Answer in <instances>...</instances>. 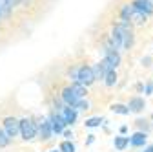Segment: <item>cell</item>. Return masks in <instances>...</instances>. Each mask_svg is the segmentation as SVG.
I'll return each instance as SVG.
<instances>
[{
    "label": "cell",
    "instance_id": "d6986e66",
    "mask_svg": "<svg viewBox=\"0 0 153 152\" xmlns=\"http://www.w3.org/2000/svg\"><path fill=\"white\" fill-rule=\"evenodd\" d=\"M60 152H75V147L71 141H62L60 143Z\"/></svg>",
    "mask_w": 153,
    "mask_h": 152
},
{
    "label": "cell",
    "instance_id": "8fae6325",
    "mask_svg": "<svg viewBox=\"0 0 153 152\" xmlns=\"http://www.w3.org/2000/svg\"><path fill=\"white\" fill-rule=\"evenodd\" d=\"M51 121H42L40 125H38V134H40V138L42 139H49V136H51Z\"/></svg>",
    "mask_w": 153,
    "mask_h": 152
},
{
    "label": "cell",
    "instance_id": "d4e9b609",
    "mask_svg": "<svg viewBox=\"0 0 153 152\" xmlns=\"http://www.w3.org/2000/svg\"><path fill=\"white\" fill-rule=\"evenodd\" d=\"M146 93H148V96L153 93V84H146Z\"/></svg>",
    "mask_w": 153,
    "mask_h": 152
},
{
    "label": "cell",
    "instance_id": "5bb4252c",
    "mask_svg": "<svg viewBox=\"0 0 153 152\" xmlns=\"http://www.w3.org/2000/svg\"><path fill=\"white\" fill-rule=\"evenodd\" d=\"M71 90H73V93H75L79 99H84V97H86V86H84V84L75 83V84L71 86Z\"/></svg>",
    "mask_w": 153,
    "mask_h": 152
},
{
    "label": "cell",
    "instance_id": "7a4b0ae2",
    "mask_svg": "<svg viewBox=\"0 0 153 152\" xmlns=\"http://www.w3.org/2000/svg\"><path fill=\"white\" fill-rule=\"evenodd\" d=\"M20 134L24 139H33L36 136V126L31 119H22L20 121Z\"/></svg>",
    "mask_w": 153,
    "mask_h": 152
},
{
    "label": "cell",
    "instance_id": "ba28073f",
    "mask_svg": "<svg viewBox=\"0 0 153 152\" xmlns=\"http://www.w3.org/2000/svg\"><path fill=\"white\" fill-rule=\"evenodd\" d=\"M106 59L109 61V64H111L113 68H117V66L120 64V55H119L117 50H113V48H108V50H106Z\"/></svg>",
    "mask_w": 153,
    "mask_h": 152
},
{
    "label": "cell",
    "instance_id": "44dd1931",
    "mask_svg": "<svg viewBox=\"0 0 153 152\" xmlns=\"http://www.w3.org/2000/svg\"><path fill=\"white\" fill-rule=\"evenodd\" d=\"M100 123H102V119H100V117H91V119H88V121H86V126L93 128V126H99Z\"/></svg>",
    "mask_w": 153,
    "mask_h": 152
},
{
    "label": "cell",
    "instance_id": "83f0119b",
    "mask_svg": "<svg viewBox=\"0 0 153 152\" xmlns=\"http://www.w3.org/2000/svg\"><path fill=\"white\" fill-rule=\"evenodd\" d=\"M144 2H146V4H148V6H149L151 9H153V0H144Z\"/></svg>",
    "mask_w": 153,
    "mask_h": 152
},
{
    "label": "cell",
    "instance_id": "2e32d148",
    "mask_svg": "<svg viewBox=\"0 0 153 152\" xmlns=\"http://www.w3.org/2000/svg\"><path fill=\"white\" fill-rule=\"evenodd\" d=\"M104 79H106V84H108V86H113L115 83H117V73H115V70H109V71L104 75Z\"/></svg>",
    "mask_w": 153,
    "mask_h": 152
},
{
    "label": "cell",
    "instance_id": "f546056e",
    "mask_svg": "<svg viewBox=\"0 0 153 152\" xmlns=\"http://www.w3.org/2000/svg\"><path fill=\"white\" fill-rule=\"evenodd\" d=\"M144 152H153V147H148V148H146Z\"/></svg>",
    "mask_w": 153,
    "mask_h": 152
},
{
    "label": "cell",
    "instance_id": "9c48e42d",
    "mask_svg": "<svg viewBox=\"0 0 153 152\" xmlns=\"http://www.w3.org/2000/svg\"><path fill=\"white\" fill-rule=\"evenodd\" d=\"M144 106H146V103H144V99L142 97H133V99H129V105H128V108H129V112H142L144 110Z\"/></svg>",
    "mask_w": 153,
    "mask_h": 152
},
{
    "label": "cell",
    "instance_id": "3957f363",
    "mask_svg": "<svg viewBox=\"0 0 153 152\" xmlns=\"http://www.w3.org/2000/svg\"><path fill=\"white\" fill-rule=\"evenodd\" d=\"M4 130L9 138H15L20 132V121H16L15 117H6L4 119Z\"/></svg>",
    "mask_w": 153,
    "mask_h": 152
},
{
    "label": "cell",
    "instance_id": "6da1fadb",
    "mask_svg": "<svg viewBox=\"0 0 153 152\" xmlns=\"http://www.w3.org/2000/svg\"><path fill=\"white\" fill-rule=\"evenodd\" d=\"M95 81V73H93V68H89V66H82V68H79V77H76V83H80V84H84V86H89V84H93Z\"/></svg>",
    "mask_w": 153,
    "mask_h": 152
},
{
    "label": "cell",
    "instance_id": "7c38bea8",
    "mask_svg": "<svg viewBox=\"0 0 153 152\" xmlns=\"http://www.w3.org/2000/svg\"><path fill=\"white\" fill-rule=\"evenodd\" d=\"M146 139H148L146 132H137V134H133V136L129 138V143H131L133 147H142V145L146 143Z\"/></svg>",
    "mask_w": 153,
    "mask_h": 152
},
{
    "label": "cell",
    "instance_id": "603a6c76",
    "mask_svg": "<svg viewBox=\"0 0 153 152\" xmlns=\"http://www.w3.org/2000/svg\"><path fill=\"white\" fill-rule=\"evenodd\" d=\"M75 108H80V110H88V108H89V103H88V101H84V99H80V101H79V105H76Z\"/></svg>",
    "mask_w": 153,
    "mask_h": 152
},
{
    "label": "cell",
    "instance_id": "5b68a950",
    "mask_svg": "<svg viewBox=\"0 0 153 152\" xmlns=\"http://www.w3.org/2000/svg\"><path fill=\"white\" fill-rule=\"evenodd\" d=\"M49 121H51V130L55 132V134H62L64 126H66V121H64V117L60 116V114H53Z\"/></svg>",
    "mask_w": 153,
    "mask_h": 152
},
{
    "label": "cell",
    "instance_id": "f1b7e54d",
    "mask_svg": "<svg viewBox=\"0 0 153 152\" xmlns=\"http://www.w3.org/2000/svg\"><path fill=\"white\" fill-rule=\"evenodd\" d=\"M93 139H95V136H89V138H88V145H91V143H93Z\"/></svg>",
    "mask_w": 153,
    "mask_h": 152
},
{
    "label": "cell",
    "instance_id": "30bf717a",
    "mask_svg": "<svg viewBox=\"0 0 153 152\" xmlns=\"http://www.w3.org/2000/svg\"><path fill=\"white\" fill-rule=\"evenodd\" d=\"M146 17H148V15H144L142 11H137L135 8H133V11H131V15H129V22L137 24V26H142V24L146 22Z\"/></svg>",
    "mask_w": 153,
    "mask_h": 152
},
{
    "label": "cell",
    "instance_id": "7402d4cb",
    "mask_svg": "<svg viewBox=\"0 0 153 152\" xmlns=\"http://www.w3.org/2000/svg\"><path fill=\"white\" fill-rule=\"evenodd\" d=\"M135 125H137L139 128H144V130H148V128H149L148 121H144V119H137V121H135Z\"/></svg>",
    "mask_w": 153,
    "mask_h": 152
},
{
    "label": "cell",
    "instance_id": "4dcf8cb0",
    "mask_svg": "<svg viewBox=\"0 0 153 152\" xmlns=\"http://www.w3.org/2000/svg\"><path fill=\"white\" fill-rule=\"evenodd\" d=\"M51 152H60V150H51Z\"/></svg>",
    "mask_w": 153,
    "mask_h": 152
},
{
    "label": "cell",
    "instance_id": "ffe728a7",
    "mask_svg": "<svg viewBox=\"0 0 153 152\" xmlns=\"http://www.w3.org/2000/svg\"><path fill=\"white\" fill-rule=\"evenodd\" d=\"M9 145V136L6 134V130H0V147H7Z\"/></svg>",
    "mask_w": 153,
    "mask_h": 152
},
{
    "label": "cell",
    "instance_id": "8992f818",
    "mask_svg": "<svg viewBox=\"0 0 153 152\" xmlns=\"http://www.w3.org/2000/svg\"><path fill=\"white\" fill-rule=\"evenodd\" d=\"M62 99H64V103H66L68 106H73V108L79 105V101H80V99L73 93L71 88H64V90H62Z\"/></svg>",
    "mask_w": 153,
    "mask_h": 152
},
{
    "label": "cell",
    "instance_id": "484cf974",
    "mask_svg": "<svg viewBox=\"0 0 153 152\" xmlns=\"http://www.w3.org/2000/svg\"><path fill=\"white\" fill-rule=\"evenodd\" d=\"M142 64H144V66H149V64H151V59H149V57H146V59H142Z\"/></svg>",
    "mask_w": 153,
    "mask_h": 152
},
{
    "label": "cell",
    "instance_id": "9a60e30c",
    "mask_svg": "<svg viewBox=\"0 0 153 152\" xmlns=\"http://www.w3.org/2000/svg\"><path fill=\"white\" fill-rule=\"evenodd\" d=\"M128 145H129V138H126V136H117L115 138V148L117 150H124Z\"/></svg>",
    "mask_w": 153,
    "mask_h": 152
},
{
    "label": "cell",
    "instance_id": "277c9868",
    "mask_svg": "<svg viewBox=\"0 0 153 152\" xmlns=\"http://www.w3.org/2000/svg\"><path fill=\"white\" fill-rule=\"evenodd\" d=\"M108 48H113V50H119L122 48V26L117 24L113 28V33H111V44Z\"/></svg>",
    "mask_w": 153,
    "mask_h": 152
},
{
    "label": "cell",
    "instance_id": "1f68e13d",
    "mask_svg": "<svg viewBox=\"0 0 153 152\" xmlns=\"http://www.w3.org/2000/svg\"><path fill=\"white\" fill-rule=\"evenodd\" d=\"M0 17H2V15H0Z\"/></svg>",
    "mask_w": 153,
    "mask_h": 152
},
{
    "label": "cell",
    "instance_id": "4316f807",
    "mask_svg": "<svg viewBox=\"0 0 153 152\" xmlns=\"http://www.w3.org/2000/svg\"><path fill=\"white\" fill-rule=\"evenodd\" d=\"M126 132H128V126H126V125L120 126V134H126Z\"/></svg>",
    "mask_w": 153,
    "mask_h": 152
},
{
    "label": "cell",
    "instance_id": "cb8c5ba5",
    "mask_svg": "<svg viewBox=\"0 0 153 152\" xmlns=\"http://www.w3.org/2000/svg\"><path fill=\"white\" fill-rule=\"evenodd\" d=\"M9 2V6L13 8V6H16V4H20V2H24V0H7Z\"/></svg>",
    "mask_w": 153,
    "mask_h": 152
},
{
    "label": "cell",
    "instance_id": "e0dca14e",
    "mask_svg": "<svg viewBox=\"0 0 153 152\" xmlns=\"http://www.w3.org/2000/svg\"><path fill=\"white\" fill-rule=\"evenodd\" d=\"M9 13H11L9 2H7V0H0V15H2V17H7Z\"/></svg>",
    "mask_w": 153,
    "mask_h": 152
},
{
    "label": "cell",
    "instance_id": "4fadbf2b",
    "mask_svg": "<svg viewBox=\"0 0 153 152\" xmlns=\"http://www.w3.org/2000/svg\"><path fill=\"white\" fill-rule=\"evenodd\" d=\"M131 6L135 8L137 11H142L144 15H151V13H153V9H151V8H149L146 2H144V0H135V2H133Z\"/></svg>",
    "mask_w": 153,
    "mask_h": 152
},
{
    "label": "cell",
    "instance_id": "ac0fdd59",
    "mask_svg": "<svg viewBox=\"0 0 153 152\" xmlns=\"http://www.w3.org/2000/svg\"><path fill=\"white\" fill-rule=\"evenodd\" d=\"M111 110H113L115 114H120V116H128V114H129V108L124 106V105H113Z\"/></svg>",
    "mask_w": 153,
    "mask_h": 152
},
{
    "label": "cell",
    "instance_id": "52a82bcc",
    "mask_svg": "<svg viewBox=\"0 0 153 152\" xmlns=\"http://www.w3.org/2000/svg\"><path fill=\"white\" fill-rule=\"evenodd\" d=\"M60 116L64 117L66 125H73L75 119H76V112H75L73 106H68V108H62V110H60Z\"/></svg>",
    "mask_w": 153,
    "mask_h": 152
}]
</instances>
